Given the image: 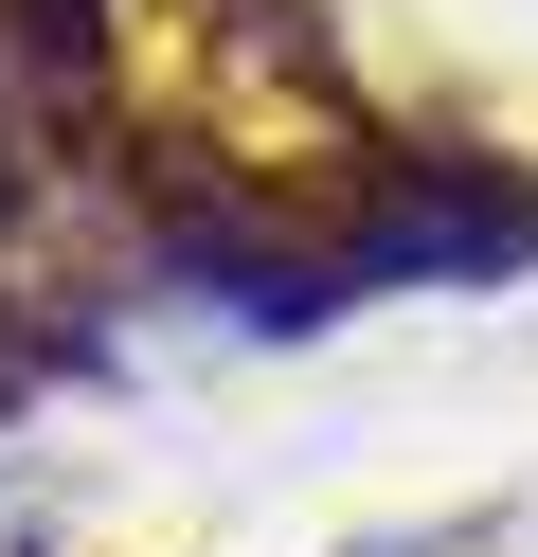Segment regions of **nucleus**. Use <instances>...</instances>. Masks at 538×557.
I'll use <instances>...</instances> for the list:
<instances>
[{"label":"nucleus","mask_w":538,"mask_h":557,"mask_svg":"<svg viewBox=\"0 0 538 557\" xmlns=\"http://www.w3.org/2000/svg\"><path fill=\"white\" fill-rule=\"evenodd\" d=\"M323 252H341V288H502L538 252V181L485 145H377L323 198Z\"/></svg>","instance_id":"nucleus-1"}]
</instances>
